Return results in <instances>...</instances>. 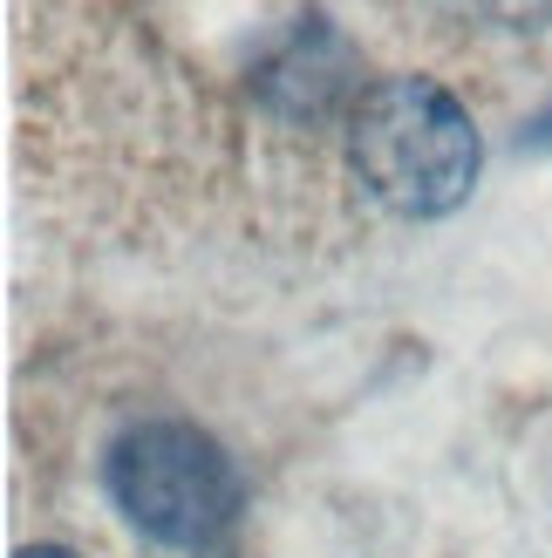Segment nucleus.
<instances>
[{
  "label": "nucleus",
  "mask_w": 552,
  "mask_h": 558,
  "mask_svg": "<svg viewBox=\"0 0 552 558\" xmlns=\"http://www.w3.org/2000/svg\"><path fill=\"white\" fill-rule=\"evenodd\" d=\"M526 144H532V150H552V109H545V117L526 130Z\"/></svg>",
  "instance_id": "7ed1b4c3"
},
{
  "label": "nucleus",
  "mask_w": 552,
  "mask_h": 558,
  "mask_svg": "<svg viewBox=\"0 0 552 558\" xmlns=\"http://www.w3.org/2000/svg\"><path fill=\"white\" fill-rule=\"evenodd\" d=\"M109 497L117 511L164 551L205 558L232 538L245 484L232 457L199 429L178 423V415H151V423H130L109 442Z\"/></svg>",
  "instance_id": "f03ea898"
},
{
  "label": "nucleus",
  "mask_w": 552,
  "mask_h": 558,
  "mask_svg": "<svg viewBox=\"0 0 552 558\" xmlns=\"http://www.w3.org/2000/svg\"><path fill=\"white\" fill-rule=\"evenodd\" d=\"M478 130L444 82L382 75L348 117V163L362 191L396 218H444L478 184Z\"/></svg>",
  "instance_id": "f257e3e1"
},
{
  "label": "nucleus",
  "mask_w": 552,
  "mask_h": 558,
  "mask_svg": "<svg viewBox=\"0 0 552 558\" xmlns=\"http://www.w3.org/2000/svg\"><path fill=\"white\" fill-rule=\"evenodd\" d=\"M14 558H75V551H62V545H27V551H14Z\"/></svg>",
  "instance_id": "20e7f679"
}]
</instances>
